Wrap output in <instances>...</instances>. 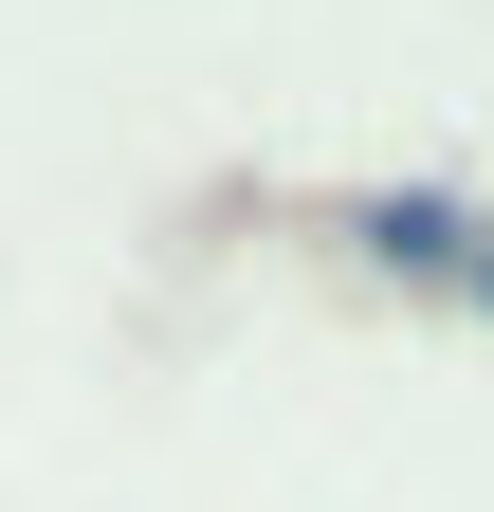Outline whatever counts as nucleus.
<instances>
[{
	"instance_id": "obj_1",
	"label": "nucleus",
	"mask_w": 494,
	"mask_h": 512,
	"mask_svg": "<svg viewBox=\"0 0 494 512\" xmlns=\"http://www.w3.org/2000/svg\"><path fill=\"white\" fill-rule=\"evenodd\" d=\"M476 293H494V275H476Z\"/></svg>"
}]
</instances>
